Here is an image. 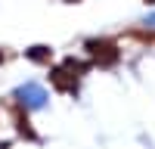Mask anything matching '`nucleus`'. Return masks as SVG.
I'll return each instance as SVG.
<instances>
[{
  "instance_id": "nucleus-5",
  "label": "nucleus",
  "mask_w": 155,
  "mask_h": 149,
  "mask_svg": "<svg viewBox=\"0 0 155 149\" xmlns=\"http://www.w3.org/2000/svg\"><path fill=\"white\" fill-rule=\"evenodd\" d=\"M65 3H78V0H65Z\"/></svg>"
},
{
  "instance_id": "nucleus-3",
  "label": "nucleus",
  "mask_w": 155,
  "mask_h": 149,
  "mask_svg": "<svg viewBox=\"0 0 155 149\" xmlns=\"http://www.w3.org/2000/svg\"><path fill=\"white\" fill-rule=\"evenodd\" d=\"M25 56H28L31 62H50V56H53V50L41 44V47H31V50H28V53H25Z\"/></svg>"
},
{
  "instance_id": "nucleus-1",
  "label": "nucleus",
  "mask_w": 155,
  "mask_h": 149,
  "mask_svg": "<svg viewBox=\"0 0 155 149\" xmlns=\"http://www.w3.org/2000/svg\"><path fill=\"white\" fill-rule=\"evenodd\" d=\"M87 53L93 56L96 65H115L118 62V47L106 37H99V41H87Z\"/></svg>"
},
{
  "instance_id": "nucleus-4",
  "label": "nucleus",
  "mask_w": 155,
  "mask_h": 149,
  "mask_svg": "<svg viewBox=\"0 0 155 149\" xmlns=\"http://www.w3.org/2000/svg\"><path fill=\"white\" fill-rule=\"evenodd\" d=\"M3 59H6V53H3V50H0V62H3Z\"/></svg>"
},
{
  "instance_id": "nucleus-2",
  "label": "nucleus",
  "mask_w": 155,
  "mask_h": 149,
  "mask_svg": "<svg viewBox=\"0 0 155 149\" xmlns=\"http://www.w3.org/2000/svg\"><path fill=\"white\" fill-rule=\"evenodd\" d=\"M50 81H53L56 90H65V93H74V90H78V74H71L65 65L50 71Z\"/></svg>"
}]
</instances>
